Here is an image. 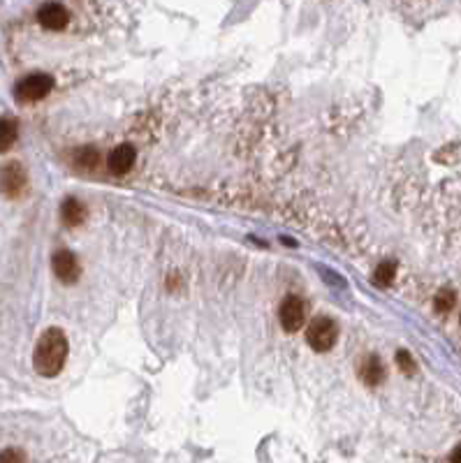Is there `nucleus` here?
Returning <instances> with one entry per match:
<instances>
[{
    "mask_svg": "<svg viewBox=\"0 0 461 463\" xmlns=\"http://www.w3.org/2000/svg\"><path fill=\"white\" fill-rule=\"evenodd\" d=\"M68 336L63 334V329L51 327L47 329L45 334L40 336L38 345H35V355H33V364L35 371L45 377H53L63 371L65 362H68Z\"/></svg>",
    "mask_w": 461,
    "mask_h": 463,
    "instance_id": "nucleus-1",
    "label": "nucleus"
},
{
    "mask_svg": "<svg viewBox=\"0 0 461 463\" xmlns=\"http://www.w3.org/2000/svg\"><path fill=\"white\" fill-rule=\"evenodd\" d=\"M336 338H338V327H336V322L332 318H327V315L315 318L306 329V340L315 352L332 350L334 343H336Z\"/></svg>",
    "mask_w": 461,
    "mask_h": 463,
    "instance_id": "nucleus-2",
    "label": "nucleus"
},
{
    "mask_svg": "<svg viewBox=\"0 0 461 463\" xmlns=\"http://www.w3.org/2000/svg\"><path fill=\"white\" fill-rule=\"evenodd\" d=\"M53 88V77L47 72H33V75L23 77L16 84L14 93L21 102H38L42 97H47Z\"/></svg>",
    "mask_w": 461,
    "mask_h": 463,
    "instance_id": "nucleus-3",
    "label": "nucleus"
},
{
    "mask_svg": "<svg viewBox=\"0 0 461 463\" xmlns=\"http://www.w3.org/2000/svg\"><path fill=\"white\" fill-rule=\"evenodd\" d=\"M28 188V174L19 162H8L0 169V192L5 197H21Z\"/></svg>",
    "mask_w": 461,
    "mask_h": 463,
    "instance_id": "nucleus-4",
    "label": "nucleus"
},
{
    "mask_svg": "<svg viewBox=\"0 0 461 463\" xmlns=\"http://www.w3.org/2000/svg\"><path fill=\"white\" fill-rule=\"evenodd\" d=\"M278 318H281V325H283L285 331H290V334L299 331L306 322L304 299H299V297H288V299L281 303V313H278Z\"/></svg>",
    "mask_w": 461,
    "mask_h": 463,
    "instance_id": "nucleus-5",
    "label": "nucleus"
},
{
    "mask_svg": "<svg viewBox=\"0 0 461 463\" xmlns=\"http://www.w3.org/2000/svg\"><path fill=\"white\" fill-rule=\"evenodd\" d=\"M51 266H53V273H56L63 283H77L79 273H82V266H79L75 253H70V251H56L53 253Z\"/></svg>",
    "mask_w": 461,
    "mask_h": 463,
    "instance_id": "nucleus-6",
    "label": "nucleus"
},
{
    "mask_svg": "<svg viewBox=\"0 0 461 463\" xmlns=\"http://www.w3.org/2000/svg\"><path fill=\"white\" fill-rule=\"evenodd\" d=\"M137 160V151L132 144H119L116 149L109 153L107 158V167L112 174H125L132 169V164Z\"/></svg>",
    "mask_w": 461,
    "mask_h": 463,
    "instance_id": "nucleus-7",
    "label": "nucleus"
},
{
    "mask_svg": "<svg viewBox=\"0 0 461 463\" xmlns=\"http://www.w3.org/2000/svg\"><path fill=\"white\" fill-rule=\"evenodd\" d=\"M38 21L49 30H63L68 26L70 14L60 3H45L38 10Z\"/></svg>",
    "mask_w": 461,
    "mask_h": 463,
    "instance_id": "nucleus-8",
    "label": "nucleus"
},
{
    "mask_svg": "<svg viewBox=\"0 0 461 463\" xmlns=\"http://www.w3.org/2000/svg\"><path fill=\"white\" fill-rule=\"evenodd\" d=\"M360 377H362L364 385L378 387L380 382L385 380V366H383V362H380V359L375 357V355L366 357L362 362V366H360Z\"/></svg>",
    "mask_w": 461,
    "mask_h": 463,
    "instance_id": "nucleus-9",
    "label": "nucleus"
},
{
    "mask_svg": "<svg viewBox=\"0 0 461 463\" xmlns=\"http://www.w3.org/2000/svg\"><path fill=\"white\" fill-rule=\"evenodd\" d=\"M60 218H63L65 225L70 227H79L84 221H86V206L79 202L77 197H68L60 206Z\"/></svg>",
    "mask_w": 461,
    "mask_h": 463,
    "instance_id": "nucleus-10",
    "label": "nucleus"
},
{
    "mask_svg": "<svg viewBox=\"0 0 461 463\" xmlns=\"http://www.w3.org/2000/svg\"><path fill=\"white\" fill-rule=\"evenodd\" d=\"M16 132H19V127H16V121L0 118V153H5V151H10L12 146H14Z\"/></svg>",
    "mask_w": 461,
    "mask_h": 463,
    "instance_id": "nucleus-11",
    "label": "nucleus"
},
{
    "mask_svg": "<svg viewBox=\"0 0 461 463\" xmlns=\"http://www.w3.org/2000/svg\"><path fill=\"white\" fill-rule=\"evenodd\" d=\"M394 278H397V264H394V262H383V264H378V269L373 273L375 285H383V288H387Z\"/></svg>",
    "mask_w": 461,
    "mask_h": 463,
    "instance_id": "nucleus-12",
    "label": "nucleus"
},
{
    "mask_svg": "<svg viewBox=\"0 0 461 463\" xmlns=\"http://www.w3.org/2000/svg\"><path fill=\"white\" fill-rule=\"evenodd\" d=\"M75 162L84 169H93L95 164L100 162V153L93 149V146H86V149H79L75 155Z\"/></svg>",
    "mask_w": 461,
    "mask_h": 463,
    "instance_id": "nucleus-13",
    "label": "nucleus"
},
{
    "mask_svg": "<svg viewBox=\"0 0 461 463\" xmlns=\"http://www.w3.org/2000/svg\"><path fill=\"white\" fill-rule=\"evenodd\" d=\"M452 306H454V292H450V290L438 292V297H436V310L445 313V310H450Z\"/></svg>",
    "mask_w": 461,
    "mask_h": 463,
    "instance_id": "nucleus-14",
    "label": "nucleus"
},
{
    "mask_svg": "<svg viewBox=\"0 0 461 463\" xmlns=\"http://www.w3.org/2000/svg\"><path fill=\"white\" fill-rule=\"evenodd\" d=\"M397 364L401 366V371L403 373H408V375H412L415 373V362H412V357H410V352H406V350H399L397 352Z\"/></svg>",
    "mask_w": 461,
    "mask_h": 463,
    "instance_id": "nucleus-15",
    "label": "nucleus"
},
{
    "mask_svg": "<svg viewBox=\"0 0 461 463\" xmlns=\"http://www.w3.org/2000/svg\"><path fill=\"white\" fill-rule=\"evenodd\" d=\"M26 456L23 454H16V452H3L0 454V461H23Z\"/></svg>",
    "mask_w": 461,
    "mask_h": 463,
    "instance_id": "nucleus-16",
    "label": "nucleus"
},
{
    "mask_svg": "<svg viewBox=\"0 0 461 463\" xmlns=\"http://www.w3.org/2000/svg\"><path fill=\"white\" fill-rule=\"evenodd\" d=\"M452 461H461V445L457 449H454V454H452Z\"/></svg>",
    "mask_w": 461,
    "mask_h": 463,
    "instance_id": "nucleus-17",
    "label": "nucleus"
}]
</instances>
